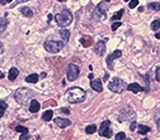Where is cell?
I'll use <instances>...</instances> for the list:
<instances>
[{
    "instance_id": "1",
    "label": "cell",
    "mask_w": 160,
    "mask_h": 140,
    "mask_svg": "<svg viewBox=\"0 0 160 140\" xmlns=\"http://www.w3.org/2000/svg\"><path fill=\"white\" fill-rule=\"evenodd\" d=\"M35 91H32L29 89H24L20 87L14 92V100L19 104V105H28L31 104V101L35 97Z\"/></svg>"
},
{
    "instance_id": "2",
    "label": "cell",
    "mask_w": 160,
    "mask_h": 140,
    "mask_svg": "<svg viewBox=\"0 0 160 140\" xmlns=\"http://www.w3.org/2000/svg\"><path fill=\"white\" fill-rule=\"evenodd\" d=\"M87 97V92L80 87H71L66 92V100L70 104H79L83 102Z\"/></svg>"
},
{
    "instance_id": "3",
    "label": "cell",
    "mask_w": 160,
    "mask_h": 140,
    "mask_svg": "<svg viewBox=\"0 0 160 140\" xmlns=\"http://www.w3.org/2000/svg\"><path fill=\"white\" fill-rule=\"evenodd\" d=\"M55 20L57 25L60 27H66L72 21V13L69 9H62L59 14L55 15Z\"/></svg>"
},
{
    "instance_id": "4",
    "label": "cell",
    "mask_w": 160,
    "mask_h": 140,
    "mask_svg": "<svg viewBox=\"0 0 160 140\" xmlns=\"http://www.w3.org/2000/svg\"><path fill=\"white\" fill-rule=\"evenodd\" d=\"M43 47L48 53H57L64 48V43L60 40H47L45 42Z\"/></svg>"
},
{
    "instance_id": "5",
    "label": "cell",
    "mask_w": 160,
    "mask_h": 140,
    "mask_svg": "<svg viewBox=\"0 0 160 140\" xmlns=\"http://www.w3.org/2000/svg\"><path fill=\"white\" fill-rule=\"evenodd\" d=\"M126 87H127V85H126L122 80H120V78H113V80L108 83V89H109L111 91L116 92V93H121Z\"/></svg>"
},
{
    "instance_id": "6",
    "label": "cell",
    "mask_w": 160,
    "mask_h": 140,
    "mask_svg": "<svg viewBox=\"0 0 160 140\" xmlns=\"http://www.w3.org/2000/svg\"><path fill=\"white\" fill-rule=\"evenodd\" d=\"M105 14H107V2H102L95 6L94 13H93V19H95V20L104 19Z\"/></svg>"
},
{
    "instance_id": "7",
    "label": "cell",
    "mask_w": 160,
    "mask_h": 140,
    "mask_svg": "<svg viewBox=\"0 0 160 140\" xmlns=\"http://www.w3.org/2000/svg\"><path fill=\"white\" fill-rule=\"evenodd\" d=\"M80 74V68L76 66V64H69L68 66V70H66V77L69 81H75Z\"/></svg>"
},
{
    "instance_id": "8",
    "label": "cell",
    "mask_w": 160,
    "mask_h": 140,
    "mask_svg": "<svg viewBox=\"0 0 160 140\" xmlns=\"http://www.w3.org/2000/svg\"><path fill=\"white\" fill-rule=\"evenodd\" d=\"M99 135L104 136V138H111L113 135L112 129H111V121L105 120V121H103L101 124V126H99Z\"/></svg>"
},
{
    "instance_id": "9",
    "label": "cell",
    "mask_w": 160,
    "mask_h": 140,
    "mask_svg": "<svg viewBox=\"0 0 160 140\" xmlns=\"http://www.w3.org/2000/svg\"><path fill=\"white\" fill-rule=\"evenodd\" d=\"M105 40L107 39L97 42V44H95V47H94L95 55H98V56H103L104 55V52H105Z\"/></svg>"
},
{
    "instance_id": "10",
    "label": "cell",
    "mask_w": 160,
    "mask_h": 140,
    "mask_svg": "<svg viewBox=\"0 0 160 140\" xmlns=\"http://www.w3.org/2000/svg\"><path fill=\"white\" fill-rule=\"evenodd\" d=\"M122 56V52L118 49V51H114L111 56H108V58H107V64H108L109 67H112V63H113V61L116 59V58H120Z\"/></svg>"
},
{
    "instance_id": "11",
    "label": "cell",
    "mask_w": 160,
    "mask_h": 140,
    "mask_svg": "<svg viewBox=\"0 0 160 140\" xmlns=\"http://www.w3.org/2000/svg\"><path fill=\"white\" fill-rule=\"evenodd\" d=\"M55 124L59 127H61V129H65V127H68L71 124V121L68 120V119H62V117H56V119H55Z\"/></svg>"
},
{
    "instance_id": "12",
    "label": "cell",
    "mask_w": 160,
    "mask_h": 140,
    "mask_svg": "<svg viewBox=\"0 0 160 140\" xmlns=\"http://www.w3.org/2000/svg\"><path fill=\"white\" fill-rule=\"evenodd\" d=\"M90 87L94 90V91H97V92H102L103 91V85H102V81L101 80H93L90 82Z\"/></svg>"
},
{
    "instance_id": "13",
    "label": "cell",
    "mask_w": 160,
    "mask_h": 140,
    "mask_svg": "<svg viewBox=\"0 0 160 140\" xmlns=\"http://www.w3.org/2000/svg\"><path fill=\"white\" fill-rule=\"evenodd\" d=\"M127 89H129V91H131L133 93H138L140 91H144V89L138 83H130L129 86H127Z\"/></svg>"
},
{
    "instance_id": "14",
    "label": "cell",
    "mask_w": 160,
    "mask_h": 140,
    "mask_svg": "<svg viewBox=\"0 0 160 140\" xmlns=\"http://www.w3.org/2000/svg\"><path fill=\"white\" fill-rule=\"evenodd\" d=\"M39 107H41V105H39V102H38V101H36V100H32V101H31V104H29V111H31L32 114H36V112H38Z\"/></svg>"
},
{
    "instance_id": "15",
    "label": "cell",
    "mask_w": 160,
    "mask_h": 140,
    "mask_svg": "<svg viewBox=\"0 0 160 140\" xmlns=\"http://www.w3.org/2000/svg\"><path fill=\"white\" fill-rule=\"evenodd\" d=\"M18 74H19V71H18V68H15V67H12L9 70V72H8V78L10 80V81H14L17 77H18Z\"/></svg>"
},
{
    "instance_id": "16",
    "label": "cell",
    "mask_w": 160,
    "mask_h": 140,
    "mask_svg": "<svg viewBox=\"0 0 160 140\" xmlns=\"http://www.w3.org/2000/svg\"><path fill=\"white\" fill-rule=\"evenodd\" d=\"M38 80H39V77H38L37 73H32V74H29V76L26 77V81H27L28 83H36Z\"/></svg>"
},
{
    "instance_id": "17",
    "label": "cell",
    "mask_w": 160,
    "mask_h": 140,
    "mask_svg": "<svg viewBox=\"0 0 160 140\" xmlns=\"http://www.w3.org/2000/svg\"><path fill=\"white\" fill-rule=\"evenodd\" d=\"M137 129H138V133H140L141 135H145V134H147L149 131H151L150 126H147V125H138Z\"/></svg>"
},
{
    "instance_id": "18",
    "label": "cell",
    "mask_w": 160,
    "mask_h": 140,
    "mask_svg": "<svg viewBox=\"0 0 160 140\" xmlns=\"http://www.w3.org/2000/svg\"><path fill=\"white\" fill-rule=\"evenodd\" d=\"M52 116H53V111L52 110H47L43 112V115H42V120L43 121H50L52 119Z\"/></svg>"
},
{
    "instance_id": "19",
    "label": "cell",
    "mask_w": 160,
    "mask_h": 140,
    "mask_svg": "<svg viewBox=\"0 0 160 140\" xmlns=\"http://www.w3.org/2000/svg\"><path fill=\"white\" fill-rule=\"evenodd\" d=\"M6 27H8V19L2 18L0 19V33H3V32L6 29Z\"/></svg>"
},
{
    "instance_id": "20",
    "label": "cell",
    "mask_w": 160,
    "mask_h": 140,
    "mask_svg": "<svg viewBox=\"0 0 160 140\" xmlns=\"http://www.w3.org/2000/svg\"><path fill=\"white\" fill-rule=\"evenodd\" d=\"M20 13H22L24 17H32V15H33V12H32L28 6H24V8L20 9Z\"/></svg>"
},
{
    "instance_id": "21",
    "label": "cell",
    "mask_w": 160,
    "mask_h": 140,
    "mask_svg": "<svg viewBox=\"0 0 160 140\" xmlns=\"http://www.w3.org/2000/svg\"><path fill=\"white\" fill-rule=\"evenodd\" d=\"M147 8L154 10V12H160V3H149Z\"/></svg>"
},
{
    "instance_id": "22",
    "label": "cell",
    "mask_w": 160,
    "mask_h": 140,
    "mask_svg": "<svg viewBox=\"0 0 160 140\" xmlns=\"http://www.w3.org/2000/svg\"><path fill=\"white\" fill-rule=\"evenodd\" d=\"M60 36L62 37L64 40H69V38H70V30H68V29L60 30Z\"/></svg>"
},
{
    "instance_id": "23",
    "label": "cell",
    "mask_w": 160,
    "mask_h": 140,
    "mask_svg": "<svg viewBox=\"0 0 160 140\" xmlns=\"http://www.w3.org/2000/svg\"><path fill=\"white\" fill-rule=\"evenodd\" d=\"M6 109H8V104L5 101H0V117H3Z\"/></svg>"
},
{
    "instance_id": "24",
    "label": "cell",
    "mask_w": 160,
    "mask_h": 140,
    "mask_svg": "<svg viewBox=\"0 0 160 140\" xmlns=\"http://www.w3.org/2000/svg\"><path fill=\"white\" fill-rule=\"evenodd\" d=\"M80 43H81L83 47L88 48L89 46H92V39H90V38H89V39H88V38H81V39H80Z\"/></svg>"
},
{
    "instance_id": "25",
    "label": "cell",
    "mask_w": 160,
    "mask_h": 140,
    "mask_svg": "<svg viewBox=\"0 0 160 140\" xmlns=\"http://www.w3.org/2000/svg\"><path fill=\"white\" fill-rule=\"evenodd\" d=\"M95 131H97V126L95 125H89V126L85 127V133L87 134H94Z\"/></svg>"
},
{
    "instance_id": "26",
    "label": "cell",
    "mask_w": 160,
    "mask_h": 140,
    "mask_svg": "<svg viewBox=\"0 0 160 140\" xmlns=\"http://www.w3.org/2000/svg\"><path fill=\"white\" fill-rule=\"evenodd\" d=\"M151 29L153 30H160V19H156L151 23Z\"/></svg>"
},
{
    "instance_id": "27",
    "label": "cell",
    "mask_w": 160,
    "mask_h": 140,
    "mask_svg": "<svg viewBox=\"0 0 160 140\" xmlns=\"http://www.w3.org/2000/svg\"><path fill=\"white\" fill-rule=\"evenodd\" d=\"M122 15H123V10L121 9L120 12H117V13H116V14L111 18V20H113V21H114V20H118V19H121V17H122Z\"/></svg>"
},
{
    "instance_id": "28",
    "label": "cell",
    "mask_w": 160,
    "mask_h": 140,
    "mask_svg": "<svg viewBox=\"0 0 160 140\" xmlns=\"http://www.w3.org/2000/svg\"><path fill=\"white\" fill-rule=\"evenodd\" d=\"M155 123H156V126L159 129V131H160V110L156 111V114H155Z\"/></svg>"
},
{
    "instance_id": "29",
    "label": "cell",
    "mask_w": 160,
    "mask_h": 140,
    "mask_svg": "<svg viewBox=\"0 0 160 140\" xmlns=\"http://www.w3.org/2000/svg\"><path fill=\"white\" fill-rule=\"evenodd\" d=\"M15 130H17V131H19V133H22V134L28 133V129H27V127H24V126H20V125H18V126L15 127Z\"/></svg>"
},
{
    "instance_id": "30",
    "label": "cell",
    "mask_w": 160,
    "mask_h": 140,
    "mask_svg": "<svg viewBox=\"0 0 160 140\" xmlns=\"http://www.w3.org/2000/svg\"><path fill=\"white\" fill-rule=\"evenodd\" d=\"M121 25H122L121 21H114V23L112 24V30H113V32H114V30H117V29H118Z\"/></svg>"
},
{
    "instance_id": "31",
    "label": "cell",
    "mask_w": 160,
    "mask_h": 140,
    "mask_svg": "<svg viewBox=\"0 0 160 140\" xmlns=\"http://www.w3.org/2000/svg\"><path fill=\"white\" fill-rule=\"evenodd\" d=\"M116 140H126V134L125 133H118L116 135Z\"/></svg>"
},
{
    "instance_id": "32",
    "label": "cell",
    "mask_w": 160,
    "mask_h": 140,
    "mask_svg": "<svg viewBox=\"0 0 160 140\" xmlns=\"http://www.w3.org/2000/svg\"><path fill=\"white\" fill-rule=\"evenodd\" d=\"M137 5H138V0H131L130 4H129L130 9H133V8H136Z\"/></svg>"
},
{
    "instance_id": "33",
    "label": "cell",
    "mask_w": 160,
    "mask_h": 140,
    "mask_svg": "<svg viewBox=\"0 0 160 140\" xmlns=\"http://www.w3.org/2000/svg\"><path fill=\"white\" fill-rule=\"evenodd\" d=\"M137 126H138V125H137V123H136V121H132V123H131V125H130L131 131H133V130H135V129H136Z\"/></svg>"
},
{
    "instance_id": "34",
    "label": "cell",
    "mask_w": 160,
    "mask_h": 140,
    "mask_svg": "<svg viewBox=\"0 0 160 140\" xmlns=\"http://www.w3.org/2000/svg\"><path fill=\"white\" fill-rule=\"evenodd\" d=\"M28 138H29L28 133H24V134H22V136L19 138V140H28Z\"/></svg>"
},
{
    "instance_id": "35",
    "label": "cell",
    "mask_w": 160,
    "mask_h": 140,
    "mask_svg": "<svg viewBox=\"0 0 160 140\" xmlns=\"http://www.w3.org/2000/svg\"><path fill=\"white\" fill-rule=\"evenodd\" d=\"M156 81H160V67H158L156 68Z\"/></svg>"
},
{
    "instance_id": "36",
    "label": "cell",
    "mask_w": 160,
    "mask_h": 140,
    "mask_svg": "<svg viewBox=\"0 0 160 140\" xmlns=\"http://www.w3.org/2000/svg\"><path fill=\"white\" fill-rule=\"evenodd\" d=\"M61 111H62L64 114H66V115H69V114H70V110H69V109H66V107H62Z\"/></svg>"
},
{
    "instance_id": "37",
    "label": "cell",
    "mask_w": 160,
    "mask_h": 140,
    "mask_svg": "<svg viewBox=\"0 0 160 140\" xmlns=\"http://www.w3.org/2000/svg\"><path fill=\"white\" fill-rule=\"evenodd\" d=\"M3 52H4V46H3V43L0 42V55H2Z\"/></svg>"
},
{
    "instance_id": "38",
    "label": "cell",
    "mask_w": 160,
    "mask_h": 140,
    "mask_svg": "<svg viewBox=\"0 0 160 140\" xmlns=\"http://www.w3.org/2000/svg\"><path fill=\"white\" fill-rule=\"evenodd\" d=\"M51 20H52V15H51V14H48V17H47V23H50Z\"/></svg>"
},
{
    "instance_id": "39",
    "label": "cell",
    "mask_w": 160,
    "mask_h": 140,
    "mask_svg": "<svg viewBox=\"0 0 160 140\" xmlns=\"http://www.w3.org/2000/svg\"><path fill=\"white\" fill-rule=\"evenodd\" d=\"M155 38H156V39H160V32H158V33H155Z\"/></svg>"
},
{
    "instance_id": "40",
    "label": "cell",
    "mask_w": 160,
    "mask_h": 140,
    "mask_svg": "<svg viewBox=\"0 0 160 140\" xmlns=\"http://www.w3.org/2000/svg\"><path fill=\"white\" fill-rule=\"evenodd\" d=\"M18 3H24V2H28V0H17Z\"/></svg>"
},
{
    "instance_id": "41",
    "label": "cell",
    "mask_w": 160,
    "mask_h": 140,
    "mask_svg": "<svg viewBox=\"0 0 160 140\" xmlns=\"http://www.w3.org/2000/svg\"><path fill=\"white\" fill-rule=\"evenodd\" d=\"M0 78H4V73L3 72H0Z\"/></svg>"
},
{
    "instance_id": "42",
    "label": "cell",
    "mask_w": 160,
    "mask_h": 140,
    "mask_svg": "<svg viewBox=\"0 0 160 140\" xmlns=\"http://www.w3.org/2000/svg\"><path fill=\"white\" fill-rule=\"evenodd\" d=\"M6 3H8V2H6V0H2V4H3V5H5Z\"/></svg>"
},
{
    "instance_id": "43",
    "label": "cell",
    "mask_w": 160,
    "mask_h": 140,
    "mask_svg": "<svg viewBox=\"0 0 160 140\" xmlns=\"http://www.w3.org/2000/svg\"><path fill=\"white\" fill-rule=\"evenodd\" d=\"M6 2H8V3H10V2H12V0H6Z\"/></svg>"
},
{
    "instance_id": "44",
    "label": "cell",
    "mask_w": 160,
    "mask_h": 140,
    "mask_svg": "<svg viewBox=\"0 0 160 140\" xmlns=\"http://www.w3.org/2000/svg\"><path fill=\"white\" fill-rule=\"evenodd\" d=\"M57 2H64V0H57Z\"/></svg>"
},
{
    "instance_id": "45",
    "label": "cell",
    "mask_w": 160,
    "mask_h": 140,
    "mask_svg": "<svg viewBox=\"0 0 160 140\" xmlns=\"http://www.w3.org/2000/svg\"><path fill=\"white\" fill-rule=\"evenodd\" d=\"M142 140H149V139H146V138H145V139H142Z\"/></svg>"
},
{
    "instance_id": "46",
    "label": "cell",
    "mask_w": 160,
    "mask_h": 140,
    "mask_svg": "<svg viewBox=\"0 0 160 140\" xmlns=\"http://www.w3.org/2000/svg\"><path fill=\"white\" fill-rule=\"evenodd\" d=\"M125 2H130V0H125Z\"/></svg>"
},
{
    "instance_id": "47",
    "label": "cell",
    "mask_w": 160,
    "mask_h": 140,
    "mask_svg": "<svg viewBox=\"0 0 160 140\" xmlns=\"http://www.w3.org/2000/svg\"><path fill=\"white\" fill-rule=\"evenodd\" d=\"M38 140H41V139H38Z\"/></svg>"
}]
</instances>
